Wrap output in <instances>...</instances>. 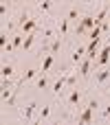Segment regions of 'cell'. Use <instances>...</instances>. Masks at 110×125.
Returning <instances> with one entry per match:
<instances>
[{
	"mask_svg": "<svg viewBox=\"0 0 110 125\" xmlns=\"http://www.w3.org/2000/svg\"><path fill=\"white\" fill-rule=\"evenodd\" d=\"M51 86H53V79H51V75L49 73H40L35 79H33V88L35 90H51Z\"/></svg>",
	"mask_w": 110,
	"mask_h": 125,
	"instance_id": "52a82bcc",
	"label": "cell"
},
{
	"mask_svg": "<svg viewBox=\"0 0 110 125\" xmlns=\"http://www.w3.org/2000/svg\"><path fill=\"white\" fill-rule=\"evenodd\" d=\"M84 99H86V90H82L79 86L71 88L66 94H64V105H66V112H79L82 105H84Z\"/></svg>",
	"mask_w": 110,
	"mask_h": 125,
	"instance_id": "6da1fadb",
	"label": "cell"
},
{
	"mask_svg": "<svg viewBox=\"0 0 110 125\" xmlns=\"http://www.w3.org/2000/svg\"><path fill=\"white\" fill-rule=\"evenodd\" d=\"M37 40H40V33H37V31L24 35V44H22V51H20V53H29V51H33V46H35Z\"/></svg>",
	"mask_w": 110,
	"mask_h": 125,
	"instance_id": "7c38bea8",
	"label": "cell"
},
{
	"mask_svg": "<svg viewBox=\"0 0 110 125\" xmlns=\"http://www.w3.org/2000/svg\"><path fill=\"white\" fill-rule=\"evenodd\" d=\"M53 64H55V53H44V59H42V64H40V73H49L51 68H53Z\"/></svg>",
	"mask_w": 110,
	"mask_h": 125,
	"instance_id": "9a60e30c",
	"label": "cell"
},
{
	"mask_svg": "<svg viewBox=\"0 0 110 125\" xmlns=\"http://www.w3.org/2000/svg\"><path fill=\"white\" fill-rule=\"evenodd\" d=\"M62 46H64V42H62V35H57V37H55V40H51V44H49V46H44V48H46L49 53H55V55H57V53L62 51Z\"/></svg>",
	"mask_w": 110,
	"mask_h": 125,
	"instance_id": "e0dca14e",
	"label": "cell"
},
{
	"mask_svg": "<svg viewBox=\"0 0 110 125\" xmlns=\"http://www.w3.org/2000/svg\"><path fill=\"white\" fill-rule=\"evenodd\" d=\"M26 2H35V0H26Z\"/></svg>",
	"mask_w": 110,
	"mask_h": 125,
	"instance_id": "d6986e66",
	"label": "cell"
},
{
	"mask_svg": "<svg viewBox=\"0 0 110 125\" xmlns=\"http://www.w3.org/2000/svg\"><path fill=\"white\" fill-rule=\"evenodd\" d=\"M35 9H37V15H51L53 11V0H35Z\"/></svg>",
	"mask_w": 110,
	"mask_h": 125,
	"instance_id": "8fae6325",
	"label": "cell"
},
{
	"mask_svg": "<svg viewBox=\"0 0 110 125\" xmlns=\"http://www.w3.org/2000/svg\"><path fill=\"white\" fill-rule=\"evenodd\" d=\"M99 119H101V121H110V97H108V101H104V103H101Z\"/></svg>",
	"mask_w": 110,
	"mask_h": 125,
	"instance_id": "ac0fdd59",
	"label": "cell"
},
{
	"mask_svg": "<svg viewBox=\"0 0 110 125\" xmlns=\"http://www.w3.org/2000/svg\"><path fill=\"white\" fill-rule=\"evenodd\" d=\"M93 62H95V59H90V57L86 55V57H84V59L77 64V70H79L82 79H88V77L93 75Z\"/></svg>",
	"mask_w": 110,
	"mask_h": 125,
	"instance_id": "ba28073f",
	"label": "cell"
},
{
	"mask_svg": "<svg viewBox=\"0 0 110 125\" xmlns=\"http://www.w3.org/2000/svg\"><path fill=\"white\" fill-rule=\"evenodd\" d=\"M37 75H40V66H29V68H24V73H22V75L18 77V81H15V90H20L22 86L31 83Z\"/></svg>",
	"mask_w": 110,
	"mask_h": 125,
	"instance_id": "8992f818",
	"label": "cell"
},
{
	"mask_svg": "<svg viewBox=\"0 0 110 125\" xmlns=\"http://www.w3.org/2000/svg\"><path fill=\"white\" fill-rule=\"evenodd\" d=\"M82 15H84V13H82V9H79L77 4L68 7V9H66V13H64V18H68L71 22H79V20H82Z\"/></svg>",
	"mask_w": 110,
	"mask_h": 125,
	"instance_id": "2e32d148",
	"label": "cell"
},
{
	"mask_svg": "<svg viewBox=\"0 0 110 125\" xmlns=\"http://www.w3.org/2000/svg\"><path fill=\"white\" fill-rule=\"evenodd\" d=\"M90 79H93V86L106 88V86L110 83V64L104 66V68H99V70H95V73L90 75Z\"/></svg>",
	"mask_w": 110,
	"mask_h": 125,
	"instance_id": "5b68a950",
	"label": "cell"
},
{
	"mask_svg": "<svg viewBox=\"0 0 110 125\" xmlns=\"http://www.w3.org/2000/svg\"><path fill=\"white\" fill-rule=\"evenodd\" d=\"M90 29H95V13H84L82 20H79V24L75 26L73 33H75L77 37H82V35H88Z\"/></svg>",
	"mask_w": 110,
	"mask_h": 125,
	"instance_id": "277c9868",
	"label": "cell"
},
{
	"mask_svg": "<svg viewBox=\"0 0 110 125\" xmlns=\"http://www.w3.org/2000/svg\"><path fill=\"white\" fill-rule=\"evenodd\" d=\"M108 64H110V40H106L101 44L99 53H97V59L93 62V73L99 70V68H104V66H108Z\"/></svg>",
	"mask_w": 110,
	"mask_h": 125,
	"instance_id": "3957f363",
	"label": "cell"
},
{
	"mask_svg": "<svg viewBox=\"0 0 110 125\" xmlns=\"http://www.w3.org/2000/svg\"><path fill=\"white\" fill-rule=\"evenodd\" d=\"M53 103H44V105H40V110H37V116H35V123H44V121H49L51 119V114H53Z\"/></svg>",
	"mask_w": 110,
	"mask_h": 125,
	"instance_id": "30bf717a",
	"label": "cell"
},
{
	"mask_svg": "<svg viewBox=\"0 0 110 125\" xmlns=\"http://www.w3.org/2000/svg\"><path fill=\"white\" fill-rule=\"evenodd\" d=\"M0 77H2V79H15V77H18V68H15V64H13V62H2Z\"/></svg>",
	"mask_w": 110,
	"mask_h": 125,
	"instance_id": "9c48e42d",
	"label": "cell"
},
{
	"mask_svg": "<svg viewBox=\"0 0 110 125\" xmlns=\"http://www.w3.org/2000/svg\"><path fill=\"white\" fill-rule=\"evenodd\" d=\"M55 24H57V33H60L62 37H68V35H71V20H68V18L62 15L60 22H55Z\"/></svg>",
	"mask_w": 110,
	"mask_h": 125,
	"instance_id": "5bb4252c",
	"label": "cell"
},
{
	"mask_svg": "<svg viewBox=\"0 0 110 125\" xmlns=\"http://www.w3.org/2000/svg\"><path fill=\"white\" fill-rule=\"evenodd\" d=\"M86 51H88V48H86V44H79V46H77V48L71 53V59H68V62H71L73 66H77V64H79V62L86 57Z\"/></svg>",
	"mask_w": 110,
	"mask_h": 125,
	"instance_id": "4fadbf2b",
	"label": "cell"
},
{
	"mask_svg": "<svg viewBox=\"0 0 110 125\" xmlns=\"http://www.w3.org/2000/svg\"><path fill=\"white\" fill-rule=\"evenodd\" d=\"M37 110H40V103H37L35 99H29V101L22 105V110H20V119H22L24 123H35Z\"/></svg>",
	"mask_w": 110,
	"mask_h": 125,
	"instance_id": "7a4b0ae2",
	"label": "cell"
}]
</instances>
